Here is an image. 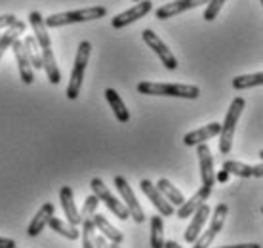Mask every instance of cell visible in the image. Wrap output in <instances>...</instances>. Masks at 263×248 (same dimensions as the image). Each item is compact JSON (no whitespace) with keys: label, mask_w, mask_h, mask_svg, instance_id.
<instances>
[{"label":"cell","mask_w":263,"mask_h":248,"mask_svg":"<svg viewBox=\"0 0 263 248\" xmlns=\"http://www.w3.org/2000/svg\"><path fill=\"white\" fill-rule=\"evenodd\" d=\"M98 204H99V199L93 195V193L90 197H86L84 208L80 212V218H82V220H84V218H92V216L96 214V210H98Z\"/></svg>","instance_id":"obj_32"},{"label":"cell","mask_w":263,"mask_h":248,"mask_svg":"<svg viewBox=\"0 0 263 248\" xmlns=\"http://www.w3.org/2000/svg\"><path fill=\"white\" fill-rule=\"evenodd\" d=\"M23 48H25L27 58L31 61L33 69H42V58H40V54H39L40 46H39V42H36V39L31 37V34L23 37Z\"/></svg>","instance_id":"obj_26"},{"label":"cell","mask_w":263,"mask_h":248,"mask_svg":"<svg viewBox=\"0 0 263 248\" xmlns=\"http://www.w3.org/2000/svg\"><path fill=\"white\" fill-rule=\"evenodd\" d=\"M13 21H15V15H12V13L0 15V29H6V27H10Z\"/></svg>","instance_id":"obj_33"},{"label":"cell","mask_w":263,"mask_h":248,"mask_svg":"<svg viewBox=\"0 0 263 248\" xmlns=\"http://www.w3.org/2000/svg\"><path fill=\"white\" fill-rule=\"evenodd\" d=\"M151 10H153L151 0H139L136 6H132L130 10H126V12H122L112 17V21H111L112 29H122V27L130 25V23H136L138 20L145 17Z\"/></svg>","instance_id":"obj_9"},{"label":"cell","mask_w":263,"mask_h":248,"mask_svg":"<svg viewBox=\"0 0 263 248\" xmlns=\"http://www.w3.org/2000/svg\"><path fill=\"white\" fill-rule=\"evenodd\" d=\"M225 0H208V4H206V10H204V20L206 21H214L219 15L221 12V8H223Z\"/></svg>","instance_id":"obj_31"},{"label":"cell","mask_w":263,"mask_h":248,"mask_svg":"<svg viewBox=\"0 0 263 248\" xmlns=\"http://www.w3.org/2000/svg\"><path fill=\"white\" fill-rule=\"evenodd\" d=\"M164 248H183V246H179L176 241H164Z\"/></svg>","instance_id":"obj_39"},{"label":"cell","mask_w":263,"mask_h":248,"mask_svg":"<svg viewBox=\"0 0 263 248\" xmlns=\"http://www.w3.org/2000/svg\"><path fill=\"white\" fill-rule=\"evenodd\" d=\"M60 201H61V208H63V214H65L67 222L79 227L82 223V218H80V212L77 208V203H74V195H72V189L69 185H63L60 191Z\"/></svg>","instance_id":"obj_15"},{"label":"cell","mask_w":263,"mask_h":248,"mask_svg":"<svg viewBox=\"0 0 263 248\" xmlns=\"http://www.w3.org/2000/svg\"><path fill=\"white\" fill-rule=\"evenodd\" d=\"M105 15H107V8L92 6V8H82V10H72V12L52 13L44 21H46L48 27H65V25H72V23H82V21L101 20Z\"/></svg>","instance_id":"obj_4"},{"label":"cell","mask_w":263,"mask_h":248,"mask_svg":"<svg viewBox=\"0 0 263 248\" xmlns=\"http://www.w3.org/2000/svg\"><path fill=\"white\" fill-rule=\"evenodd\" d=\"M227 214H229V206L225 203L217 204L216 210H214V216H212V222L210 225H208V229L204 231V233H200L198 235V239L193 244L195 246L193 248H208L214 242V239H216L217 235H219V231L223 229V223L225 220H227Z\"/></svg>","instance_id":"obj_6"},{"label":"cell","mask_w":263,"mask_h":248,"mask_svg":"<svg viewBox=\"0 0 263 248\" xmlns=\"http://www.w3.org/2000/svg\"><path fill=\"white\" fill-rule=\"evenodd\" d=\"M261 212H263V208H261Z\"/></svg>","instance_id":"obj_44"},{"label":"cell","mask_w":263,"mask_h":248,"mask_svg":"<svg viewBox=\"0 0 263 248\" xmlns=\"http://www.w3.org/2000/svg\"><path fill=\"white\" fill-rule=\"evenodd\" d=\"M252 178H263V161L256 166H252Z\"/></svg>","instance_id":"obj_34"},{"label":"cell","mask_w":263,"mask_h":248,"mask_svg":"<svg viewBox=\"0 0 263 248\" xmlns=\"http://www.w3.org/2000/svg\"><path fill=\"white\" fill-rule=\"evenodd\" d=\"M256 86H263V71L252 73V75H240V77L233 79L235 90H248V88H256Z\"/></svg>","instance_id":"obj_28"},{"label":"cell","mask_w":263,"mask_h":248,"mask_svg":"<svg viewBox=\"0 0 263 248\" xmlns=\"http://www.w3.org/2000/svg\"><path fill=\"white\" fill-rule=\"evenodd\" d=\"M217 248H263L257 242H250V244H231V246H217Z\"/></svg>","instance_id":"obj_36"},{"label":"cell","mask_w":263,"mask_h":248,"mask_svg":"<svg viewBox=\"0 0 263 248\" xmlns=\"http://www.w3.org/2000/svg\"><path fill=\"white\" fill-rule=\"evenodd\" d=\"M151 248H164V220L160 214L151 218Z\"/></svg>","instance_id":"obj_27"},{"label":"cell","mask_w":263,"mask_h":248,"mask_svg":"<svg viewBox=\"0 0 263 248\" xmlns=\"http://www.w3.org/2000/svg\"><path fill=\"white\" fill-rule=\"evenodd\" d=\"M92 220H93V225H96V229H98V231H101V235L105 237L107 241L115 242V244H122V241H124L122 231H119L115 225H111L105 216H101V214H98V212H96V214L92 216Z\"/></svg>","instance_id":"obj_18"},{"label":"cell","mask_w":263,"mask_h":248,"mask_svg":"<svg viewBox=\"0 0 263 248\" xmlns=\"http://www.w3.org/2000/svg\"><path fill=\"white\" fill-rule=\"evenodd\" d=\"M139 187L145 193V197L153 203V206L158 210L160 216H174V206H172L168 201L164 199V195L157 189V185H153V182L149 180H141L139 182Z\"/></svg>","instance_id":"obj_11"},{"label":"cell","mask_w":263,"mask_h":248,"mask_svg":"<svg viewBox=\"0 0 263 248\" xmlns=\"http://www.w3.org/2000/svg\"><path fill=\"white\" fill-rule=\"evenodd\" d=\"M92 54V44L88 40H82L77 48V58H74V65H72L71 79H69V86H67V98L77 99L80 96V88H82V80H84V73L88 67V59Z\"/></svg>","instance_id":"obj_3"},{"label":"cell","mask_w":263,"mask_h":248,"mask_svg":"<svg viewBox=\"0 0 263 248\" xmlns=\"http://www.w3.org/2000/svg\"><path fill=\"white\" fill-rule=\"evenodd\" d=\"M93 241H96V248H109V244H107V239L103 235H101V237H96Z\"/></svg>","instance_id":"obj_37"},{"label":"cell","mask_w":263,"mask_h":248,"mask_svg":"<svg viewBox=\"0 0 263 248\" xmlns=\"http://www.w3.org/2000/svg\"><path fill=\"white\" fill-rule=\"evenodd\" d=\"M204 4H208V0H174V2H168V4L158 8L155 15L158 20H170L174 15H179V13L187 12V10L204 6Z\"/></svg>","instance_id":"obj_12"},{"label":"cell","mask_w":263,"mask_h":248,"mask_svg":"<svg viewBox=\"0 0 263 248\" xmlns=\"http://www.w3.org/2000/svg\"><path fill=\"white\" fill-rule=\"evenodd\" d=\"M134 2H139V0H134Z\"/></svg>","instance_id":"obj_43"},{"label":"cell","mask_w":263,"mask_h":248,"mask_svg":"<svg viewBox=\"0 0 263 248\" xmlns=\"http://www.w3.org/2000/svg\"><path fill=\"white\" fill-rule=\"evenodd\" d=\"M210 206L204 203V204H200L197 208V212L193 214V220H191V223H189V227L185 229V235H183V239L187 242H195L198 239V235L204 231V223L208 222V218H210Z\"/></svg>","instance_id":"obj_13"},{"label":"cell","mask_w":263,"mask_h":248,"mask_svg":"<svg viewBox=\"0 0 263 248\" xmlns=\"http://www.w3.org/2000/svg\"><path fill=\"white\" fill-rule=\"evenodd\" d=\"M219 132H221V124H219V122L204 124L202 128L193 130V132H189V134H185L183 144L187 145V147H193V145H198V144H206L208 139L219 136Z\"/></svg>","instance_id":"obj_16"},{"label":"cell","mask_w":263,"mask_h":248,"mask_svg":"<svg viewBox=\"0 0 263 248\" xmlns=\"http://www.w3.org/2000/svg\"><path fill=\"white\" fill-rule=\"evenodd\" d=\"M82 248H96V237H93V233H96V225H93V220L92 218H84L82 220Z\"/></svg>","instance_id":"obj_30"},{"label":"cell","mask_w":263,"mask_h":248,"mask_svg":"<svg viewBox=\"0 0 263 248\" xmlns=\"http://www.w3.org/2000/svg\"><path fill=\"white\" fill-rule=\"evenodd\" d=\"M197 155H198V164H200V180H202V185L214 189V185H216V172H214V157H212L210 147L206 144H198Z\"/></svg>","instance_id":"obj_10"},{"label":"cell","mask_w":263,"mask_h":248,"mask_svg":"<svg viewBox=\"0 0 263 248\" xmlns=\"http://www.w3.org/2000/svg\"><path fill=\"white\" fill-rule=\"evenodd\" d=\"M29 21H31V27H33L34 31V39H36L40 48H52V40H50V34L46 31V21L40 15V12L29 13Z\"/></svg>","instance_id":"obj_21"},{"label":"cell","mask_w":263,"mask_h":248,"mask_svg":"<svg viewBox=\"0 0 263 248\" xmlns=\"http://www.w3.org/2000/svg\"><path fill=\"white\" fill-rule=\"evenodd\" d=\"M244 107H246V99L235 98L229 105V111L225 115V120L221 124V132H219V153L229 155L233 149V139H235V130H237L238 118L242 115Z\"/></svg>","instance_id":"obj_2"},{"label":"cell","mask_w":263,"mask_h":248,"mask_svg":"<svg viewBox=\"0 0 263 248\" xmlns=\"http://www.w3.org/2000/svg\"><path fill=\"white\" fill-rule=\"evenodd\" d=\"M227 178H229V172L221 170V172H219V174L216 176V182H227Z\"/></svg>","instance_id":"obj_38"},{"label":"cell","mask_w":263,"mask_h":248,"mask_svg":"<svg viewBox=\"0 0 263 248\" xmlns=\"http://www.w3.org/2000/svg\"><path fill=\"white\" fill-rule=\"evenodd\" d=\"M109 248H120V244H115V242H111V244H109Z\"/></svg>","instance_id":"obj_40"},{"label":"cell","mask_w":263,"mask_h":248,"mask_svg":"<svg viewBox=\"0 0 263 248\" xmlns=\"http://www.w3.org/2000/svg\"><path fill=\"white\" fill-rule=\"evenodd\" d=\"M48 225H50V229L52 231H55L58 235L65 237V239H69V241H77L80 237V231L74 225H71L69 222H61L60 218H55V216H52L50 218V222H48Z\"/></svg>","instance_id":"obj_25"},{"label":"cell","mask_w":263,"mask_h":248,"mask_svg":"<svg viewBox=\"0 0 263 248\" xmlns=\"http://www.w3.org/2000/svg\"><path fill=\"white\" fill-rule=\"evenodd\" d=\"M0 248H15V241L13 239H6V237H0Z\"/></svg>","instance_id":"obj_35"},{"label":"cell","mask_w":263,"mask_h":248,"mask_svg":"<svg viewBox=\"0 0 263 248\" xmlns=\"http://www.w3.org/2000/svg\"><path fill=\"white\" fill-rule=\"evenodd\" d=\"M25 21H20L15 20L10 27H6V31L0 34V59H2V56H4V52H6L8 48H12V44L15 42V40H20V37L23 33H25Z\"/></svg>","instance_id":"obj_19"},{"label":"cell","mask_w":263,"mask_h":248,"mask_svg":"<svg viewBox=\"0 0 263 248\" xmlns=\"http://www.w3.org/2000/svg\"><path fill=\"white\" fill-rule=\"evenodd\" d=\"M53 204L52 203H46L42 204V208L36 212V216H34L33 220H31V223H29V227H27V235L29 237H36L40 235V231L46 227L48 222H50V218L53 216Z\"/></svg>","instance_id":"obj_20"},{"label":"cell","mask_w":263,"mask_h":248,"mask_svg":"<svg viewBox=\"0 0 263 248\" xmlns=\"http://www.w3.org/2000/svg\"><path fill=\"white\" fill-rule=\"evenodd\" d=\"M115 185H117V189H119L120 197H122V201H124V206L128 208V212H130V218H134L136 223H143L145 212H143V208H141V204L138 203L136 195H134V191H132L128 180L122 176H117L115 178Z\"/></svg>","instance_id":"obj_8"},{"label":"cell","mask_w":263,"mask_h":248,"mask_svg":"<svg viewBox=\"0 0 263 248\" xmlns=\"http://www.w3.org/2000/svg\"><path fill=\"white\" fill-rule=\"evenodd\" d=\"M259 2H261V6H263V0H259Z\"/></svg>","instance_id":"obj_42"},{"label":"cell","mask_w":263,"mask_h":248,"mask_svg":"<svg viewBox=\"0 0 263 248\" xmlns=\"http://www.w3.org/2000/svg\"><path fill=\"white\" fill-rule=\"evenodd\" d=\"M210 195H212V189L210 187H200V189L195 193V195L189 199V201H185L181 206H179V210H178V218L179 220H187L189 216H193L195 212H197V208L200 206V204H204L208 199H210Z\"/></svg>","instance_id":"obj_17"},{"label":"cell","mask_w":263,"mask_h":248,"mask_svg":"<svg viewBox=\"0 0 263 248\" xmlns=\"http://www.w3.org/2000/svg\"><path fill=\"white\" fill-rule=\"evenodd\" d=\"M105 98H107V101H109V105H111V109H112V113H115L117 120L122 124L128 122V120H130V113H128V109H126L122 98L119 96V92L112 90V88H107Z\"/></svg>","instance_id":"obj_23"},{"label":"cell","mask_w":263,"mask_h":248,"mask_svg":"<svg viewBox=\"0 0 263 248\" xmlns=\"http://www.w3.org/2000/svg\"><path fill=\"white\" fill-rule=\"evenodd\" d=\"M157 189L160 191L162 195H164V199L172 204V206H181V204L185 203L183 193H181V191H179L176 185H172V182H170V180H166V178L158 180Z\"/></svg>","instance_id":"obj_24"},{"label":"cell","mask_w":263,"mask_h":248,"mask_svg":"<svg viewBox=\"0 0 263 248\" xmlns=\"http://www.w3.org/2000/svg\"><path fill=\"white\" fill-rule=\"evenodd\" d=\"M223 170H225V172H229V174H233V176L252 178V166H250V164L238 163V161H225Z\"/></svg>","instance_id":"obj_29"},{"label":"cell","mask_w":263,"mask_h":248,"mask_svg":"<svg viewBox=\"0 0 263 248\" xmlns=\"http://www.w3.org/2000/svg\"><path fill=\"white\" fill-rule=\"evenodd\" d=\"M259 158H261V161H263V149L259 151Z\"/></svg>","instance_id":"obj_41"},{"label":"cell","mask_w":263,"mask_h":248,"mask_svg":"<svg viewBox=\"0 0 263 248\" xmlns=\"http://www.w3.org/2000/svg\"><path fill=\"white\" fill-rule=\"evenodd\" d=\"M40 58H42V69L46 71V77L52 84H60L61 82V73L60 67L55 63V56H53L52 48H40Z\"/></svg>","instance_id":"obj_22"},{"label":"cell","mask_w":263,"mask_h":248,"mask_svg":"<svg viewBox=\"0 0 263 248\" xmlns=\"http://www.w3.org/2000/svg\"><path fill=\"white\" fill-rule=\"evenodd\" d=\"M139 94L145 96H168V98L197 99L200 96V88L193 84H166V82H139Z\"/></svg>","instance_id":"obj_1"},{"label":"cell","mask_w":263,"mask_h":248,"mask_svg":"<svg viewBox=\"0 0 263 248\" xmlns=\"http://www.w3.org/2000/svg\"><path fill=\"white\" fill-rule=\"evenodd\" d=\"M13 56H15V61H17V69H20V77L23 84H33L34 80V73H33V65L27 58V52L23 48V40H15L12 44Z\"/></svg>","instance_id":"obj_14"},{"label":"cell","mask_w":263,"mask_h":248,"mask_svg":"<svg viewBox=\"0 0 263 248\" xmlns=\"http://www.w3.org/2000/svg\"><path fill=\"white\" fill-rule=\"evenodd\" d=\"M90 187H92V193L96 197H98L101 203L105 204L107 208L111 210L112 214L117 216L119 220H128L130 218V212H128V208L124 206V203L122 201H119L117 197L112 195L111 191L107 189V185L103 183V180L101 178H92V182H90Z\"/></svg>","instance_id":"obj_5"},{"label":"cell","mask_w":263,"mask_h":248,"mask_svg":"<svg viewBox=\"0 0 263 248\" xmlns=\"http://www.w3.org/2000/svg\"><path fill=\"white\" fill-rule=\"evenodd\" d=\"M141 37H143L145 44L149 46L153 52L157 54L158 59L162 61V65H164L168 71L178 69V59H176V56L172 54V50L164 44V42H162V40H160V37H158L155 31H151V29H145L143 33H141Z\"/></svg>","instance_id":"obj_7"}]
</instances>
